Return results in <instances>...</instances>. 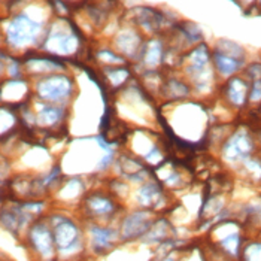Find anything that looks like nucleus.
I'll use <instances>...</instances> for the list:
<instances>
[{
	"label": "nucleus",
	"mask_w": 261,
	"mask_h": 261,
	"mask_svg": "<svg viewBox=\"0 0 261 261\" xmlns=\"http://www.w3.org/2000/svg\"><path fill=\"white\" fill-rule=\"evenodd\" d=\"M261 99V81H254L249 93V100L258 101Z\"/></svg>",
	"instance_id": "2eb2a0df"
},
{
	"label": "nucleus",
	"mask_w": 261,
	"mask_h": 261,
	"mask_svg": "<svg viewBox=\"0 0 261 261\" xmlns=\"http://www.w3.org/2000/svg\"><path fill=\"white\" fill-rule=\"evenodd\" d=\"M60 115V111L56 109V108H45L40 114V118L45 124H49V122H54V121L59 118Z\"/></svg>",
	"instance_id": "ddd939ff"
},
{
	"label": "nucleus",
	"mask_w": 261,
	"mask_h": 261,
	"mask_svg": "<svg viewBox=\"0 0 261 261\" xmlns=\"http://www.w3.org/2000/svg\"><path fill=\"white\" fill-rule=\"evenodd\" d=\"M148 217L145 214H136L127 218L124 224V236H136L142 234L149 225H148Z\"/></svg>",
	"instance_id": "39448f33"
},
{
	"label": "nucleus",
	"mask_w": 261,
	"mask_h": 261,
	"mask_svg": "<svg viewBox=\"0 0 261 261\" xmlns=\"http://www.w3.org/2000/svg\"><path fill=\"white\" fill-rule=\"evenodd\" d=\"M70 81L61 76H56L51 80L43 81L39 85V93L42 97L49 99V100H60L67 96L69 88H70Z\"/></svg>",
	"instance_id": "f03ea898"
},
{
	"label": "nucleus",
	"mask_w": 261,
	"mask_h": 261,
	"mask_svg": "<svg viewBox=\"0 0 261 261\" xmlns=\"http://www.w3.org/2000/svg\"><path fill=\"white\" fill-rule=\"evenodd\" d=\"M251 149H252L251 138L245 132H239L225 145V155L233 160H242L249 155Z\"/></svg>",
	"instance_id": "7ed1b4c3"
},
{
	"label": "nucleus",
	"mask_w": 261,
	"mask_h": 261,
	"mask_svg": "<svg viewBox=\"0 0 261 261\" xmlns=\"http://www.w3.org/2000/svg\"><path fill=\"white\" fill-rule=\"evenodd\" d=\"M90 206L94 212L97 214H106L109 211H112V204L111 201H108L106 199H94L90 201Z\"/></svg>",
	"instance_id": "9d476101"
},
{
	"label": "nucleus",
	"mask_w": 261,
	"mask_h": 261,
	"mask_svg": "<svg viewBox=\"0 0 261 261\" xmlns=\"http://www.w3.org/2000/svg\"><path fill=\"white\" fill-rule=\"evenodd\" d=\"M141 196H142V200L143 203H149V201H152L157 196H159V190H157V187L155 185H152V184H149V185H146V187H143L141 190Z\"/></svg>",
	"instance_id": "9b49d317"
},
{
	"label": "nucleus",
	"mask_w": 261,
	"mask_h": 261,
	"mask_svg": "<svg viewBox=\"0 0 261 261\" xmlns=\"http://www.w3.org/2000/svg\"><path fill=\"white\" fill-rule=\"evenodd\" d=\"M39 30L40 25L38 22L27 17H18L12 21V24L8 29V39L15 46H24L35 42Z\"/></svg>",
	"instance_id": "f257e3e1"
},
{
	"label": "nucleus",
	"mask_w": 261,
	"mask_h": 261,
	"mask_svg": "<svg viewBox=\"0 0 261 261\" xmlns=\"http://www.w3.org/2000/svg\"><path fill=\"white\" fill-rule=\"evenodd\" d=\"M160 45L157 43V42H154V43H151V46H149V49H148V56H146V61L149 63V64H157L159 60H160Z\"/></svg>",
	"instance_id": "f8f14e48"
},
{
	"label": "nucleus",
	"mask_w": 261,
	"mask_h": 261,
	"mask_svg": "<svg viewBox=\"0 0 261 261\" xmlns=\"http://www.w3.org/2000/svg\"><path fill=\"white\" fill-rule=\"evenodd\" d=\"M32 239L40 252H43L46 255L51 254V234L45 227L38 225L32 233Z\"/></svg>",
	"instance_id": "6e6552de"
},
{
	"label": "nucleus",
	"mask_w": 261,
	"mask_h": 261,
	"mask_svg": "<svg viewBox=\"0 0 261 261\" xmlns=\"http://www.w3.org/2000/svg\"><path fill=\"white\" fill-rule=\"evenodd\" d=\"M91 234H93V242L97 248H108L111 239H112V231L108 230V228H93L91 230Z\"/></svg>",
	"instance_id": "1a4fd4ad"
},
{
	"label": "nucleus",
	"mask_w": 261,
	"mask_h": 261,
	"mask_svg": "<svg viewBox=\"0 0 261 261\" xmlns=\"http://www.w3.org/2000/svg\"><path fill=\"white\" fill-rule=\"evenodd\" d=\"M246 94H248V85L245 84V81H230V84H228V97L234 105L242 106L246 100Z\"/></svg>",
	"instance_id": "0eeeda50"
},
{
	"label": "nucleus",
	"mask_w": 261,
	"mask_h": 261,
	"mask_svg": "<svg viewBox=\"0 0 261 261\" xmlns=\"http://www.w3.org/2000/svg\"><path fill=\"white\" fill-rule=\"evenodd\" d=\"M222 245L225 246V249L231 254H238V248H239V236L233 234V236H228L222 241Z\"/></svg>",
	"instance_id": "4468645a"
},
{
	"label": "nucleus",
	"mask_w": 261,
	"mask_h": 261,
	"mask_svg": "<svg viewBox=\"0 0 261 261\" xmlns=\"http://www.w3.org/2000/svg\"><path fill=\"white\" fill-rule=\"evenodd\" d=\"M76 228L73 224L70 222H61L56 227V243L60 246L61 249L69 248L70 245H73L76 241Z\"/></svg>",
	"instance_id": "20e7f679"
},
{
	"label": "nucleus",
	"mask_w": 261,
	"mask_h": 261,
	"mask_svg": "<svg viewBox=\"0 0 261 261\" xmlns=\"http://www.w3.org/2000/svg\"><path fill=\"white\" fill-rule=\"evenodd\" d=\"M215 63H217V67L222 75H231L241 67L243 60L227 56L225 53H217L215 54Z\"/></svg>",
	"instance_id": "423d86ee"
}]
</instances>
